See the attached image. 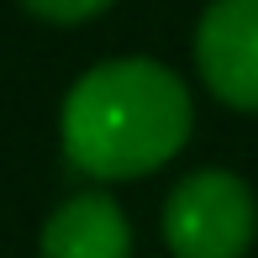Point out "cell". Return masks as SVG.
Returning a JSON list of instances; mask_svg holds the SVG:
<instances>
[{
  "instance_id": "6da1fadb",
  "label": "cell",
  "mask_w": 258,
  "mask_h": 258,
  "mask_svg": "<svg viewBox=\"0 0 258 258\" xmlns=\"http://www.w3.org/2000/svg\"><path fill=\"white\" fill-rule=\"evenodd\" d=\"M195 105L174 69L153 58H111L63 95V158L90 179H137L190 143Z\"/></svg>"
},
{
  "instance_id": "7a4b0ae2",
  "label": "cell",
  "mask_w": 258,
  "mask_h": 258,
  "mask_svg": "<svg viewBox=\"0 0 258 258\" xmlns=\"http://www.w3.org/2000/svg\"><path fill=\"white\" fill-rule=\"evenodd\" d=\"M258 232L253 190L227 169H195L163 201V242L174 258H242Z\"/></svg>"
},
{
  "instance_id": "3957f363",
  "label": "cell",
  "mask_w": 258,
  "mask_h": 258,
  "mask_svg": "<svg viewBox=\"0 0 258 258\" xmlns=\"http://www.w3.org/2000/svg\"><path fill=\"white\" fill-rule=\"evenodd\" d=\"M195 69L232 111H258V0H211L195 27Z\"/></svg>"
},
{
  "instance_id": "277c9868",
  "label": "cell",
  "mask_w": 258,
  "mask_h": 258,
  "mask_svg": "<svg viewBox=\"0 0 258 258\" xmlns=\"http://www.w3.org/2000/svg\"><path fill=\"white\" fill-rule=\"evenodd\" d=\"M42 258H132V227L111 195H74L42 227Z\"/></svg>"
},
{
  "instance_id": "5b68a950",
  "label": "cell",
  "mask_w": 258,
  "mask_h": 258,
  "mask_svg": "<svg viewBox=\"0 0 258 258\" xmlns=\"http://www.w3.org/2000/svg\"><path fill=\"white\" fill-rule=\"evenodd\" d=\"M27 11H37L42 21H90V16H100L111 0H21Z\"/></svg>"
}]
</instances>
